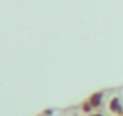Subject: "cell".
Masks as SVG:
<instances>
[{"mask_svg": "<svg viewBox=\"0 0 123 116\" xmlns=\"http://www.w3.org/2000/svg\"><path fill=\"white\" fill-rule=\"evenodd\" d=\"M108 108H110L111 113H115V114H118V116H123V104H121L120 98H113V99L110 101Z\"/></svg>", "mask_w": 123, "mask_h": 116, "instance_id": "obj_1", "label": "cell"}, {"mask_svg": "<svg viewBox=\"0 0 123 116\" xmlns=\"http://www.w3.org/2000/svg\"><path fill=\"white\" fill-rule=\"evenodd\" d=\"M42 114H44V116H51V114H54V109H46Z\"/></svg>", "mask_w": 123, "mask_h": 116, "instance_id": "obj_4", "label": "cell"}, {"mask_svg": "<svg viewBox=\"0 0 123 116\" xmlns=\"http://www.w3.org/2000/svg\"><path fill=\"white\" fill-rule=\"evenodd\" d=\"M88 103H89V106L94 109V108H99L101 106V103H103V93L101 91H98V93H93L88 99H86Z\"/></svg>", "mask_w": 123, "mask_h": 116, "instance_id": "obj_2", "label": "cell"}, {"mask_svg": "<svg viewBox=\"0 0 123 116\" xmlns=\"http://www.w3.org/2000/svg\"><path fill=\"white\" fill-rule=\"evenodd\" d=\"M41 116H44V114H41Z\"/></svg>", "mask_w": 123, "mask_h": 116, "instance_id": "obj_6", "label": "cell"}, {"mask_svg": "<svg viewBox=\"0 0 123 116\" xmlns=\"http://www.w3.org/2000/svg\"><path fill=\"white\" fill-rule=\"evenodd\" d=\"M89 116H103V114H99V113H91Z\"/></svg>", "mask_w": 123, "mask_h": 116, "instance_id": "obj_5", "label": "cell"}, {"mask_svg": "<svg viewBox=\"0 0 123 116\" xmlns=\"http://www.w3.org/2000/svg\"><path fill=\"white\" fill-rule=\"evenodd\" d=\"M81 108H83V111H84V113H91V111H93V108L89 106V103H88V101H84Z\"/></svg>", "mask_w": 123, "mask_h": 116, "instance_id": "obj_3", "label": "cell"}]
</instances>
